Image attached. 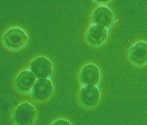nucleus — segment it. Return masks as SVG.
I'll return each instance as SVG.
<instances>
[{"label": "nucleus", "instance_id": "f03ea898", "mask_svg": "<svg viewBox=\"0 0 147 125\" xmlns=\"http://www.w3.org/2000/svg\"><path fill=\"white\" fill-rule=\"evenodd\" d=\"M35 107L28 102H24L15 108L12 120L15 125H32L36 117Z\"/></svg>", "mask_w": 147, "mask_h": 125}, {"label": "nucleus", "instance_id": "423d86ee", "mask_svg": "<svg viewBox=\"0 0 147 125\" xmlns=\"http://www.w3.org/2000/svg\"><path fill=\"white\" fill-rule=\"evenodd\" d=\"M33 97L37 101H45L50 98L54 92V86L49 78L37 79L33 88Z\"/></svg>", "mask_w": 147, "mask_h": 125}, {"label": "nucleus", "instance_id": "6e6552de", "mask_svg": "<svg viewBox=\"0 0 147 125\" xmlns=\"http://www.w3.org/2000/svg\"><path fill=\"white\" fill-rule=\"evenodd\" d=\"M100 71L98 67L92 63L85 65L79 74L80 82L84 86L98 84L100 80Z\"/></svg>", "mask_w": 147, "mask_h": 125}, {"label": "nucleus", "instance_id": "9b49d317", "mask_svg": "<svg viewBox=\"0 0 147 125\" xmlns=\"http://www.w3.org/2000/svg\"><path fill=\"white\" fill-rule=\"evenodd\" d=\"M51 125H72L70 122L64 118H60L55 120Z\"/></svg>", "mask_w": 147, "mask_h": 125}, {"label": "nucleus", "instance_id": "9d476101", "mask_svg": "<svg viewBox=\"0 0 147 125\" xmlns=\"http://www.w3.org/2000/svg\"><path fill=\"white\" fill-rule=\"evenodd\" d=\"M92 18L93 24L100 25L108 29L112 26L114 21L113 11L109 7L103 5L94 11Z\"/></svg>", "mask_w": 147, "mask_h": 125}, {"label": "nucleus", "instance_id": "20e7f679", "mask_svg": "<svg viewBox=\"0 0 147 125\" xmlns=\"http://www.w3.org/2000/svg\"><path fill=\"white\" fill-rule=\"evenodd\" d=\"M109 36L108 29L100 25L93 24L88 27L85 34L87 43L92 46L98 47L104 44Z\"/></svg>", "mask_w": 147, "mask_h": 125}, {"label": "nucleus", "instance_id": "f8f14e48", "mask_svg": "<svg viewBox=\"0 0 147 125\" xmlns=\"http://www.w3.org/2000/svg\"><path fill=\"white\" fill-rule=\"evenodd\" d=\"M111 0H94V1L98 4L105 5L110 2Z\"/></svg>", "mask_w": 147, "mask_h": 125}, {"label": "nucleus", "instance_id": "0eeeda50", "mask_svg": "<svg viewBox=\"0 0 147 125\" xmlns=\"http://www.w3.org/2000/svg\"><path fill=\"white\" fill-rule=\"evenodd\" d=\"M37 79L36 76L31 70L22 71L16 77V88L20 93H28L33 90Z\"/></svg>", "mask_w": 147, "mask_h": 125}, {"label": "nucleus", "instance_id": "7ed1b4c3", "mask_svg": "<svg viewBox=\"0 0 147 125\" xmlns=\"http://www.w3.org/2000/svg\"><path fill=\"white\" fill-rule=\"evenodd\" d=\"M129 61L135 67H142L147 64V42L139 41L133 45L128 52Z\"/></svg>", "mask_w": 147, "mask_h": 125}, {"label": "nucleus", "instance_id": "1a4fd4ad", "mask_svg": "<svg viewBox=\"0 0 147 125\" xmlns=\"http://www.w3.org/2000/svg\"><path fill=\"white\" fill-rule=\"evenodd\" d=\"M80 99L85 106L95 107L100 100V92L96 86H84L80 92Z\"/></svg>", "mask_w": 147, "mask_h": 125}, {"label": "nucleus", "instance_id": "f257e3e1", "mask_svg": "<svg viewBox=\"0 0 147 125\" xmlns=\"http://www.w3.org/2000/svg\"><path fill=\"white\" fill-rule=\"evenodd\" d=\"M28 40L26 31L18 27L10 29L2 36L4 46L12 51H18L24 48L28 44Z\"/></svg>", "mask_w": 147, "mask_h": 125}, {"label": "nucleus", "instance_id": "39448f33", "mask_svg": "<svg viewBox=\"0 0 147 125\" xmlns=\"http://www.w3.org/2000/svg\"><path fill=\"white\" fill-rule=\"evenodd\" d=\"M30 69L37 79L49 78L53 73V64L48 58L41 56L31 62Z\"/></svg>", "mask_w": 147, "mask_h": 125}]
</instances>
